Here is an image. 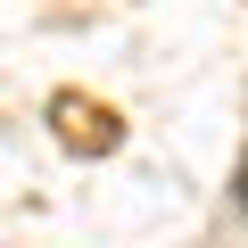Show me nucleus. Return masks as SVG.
Returning <instances> with one entry per match:
<instances>
[{
  "label": "nucleus",
  "instance_id": "f257e3e1",
  "mask_svg": "<svg viewBox=\"0 0 248 248\" xmlns=\"http://www.w3.org/2000/svg\"><path fill=\"white\" fill-rule=\"evenodd\" d=\"M232 207L248 215V157H240V174H232Z\"/></svg>",
  "mask_w": 248,
  "mask_h": 248
}]
</instances>
